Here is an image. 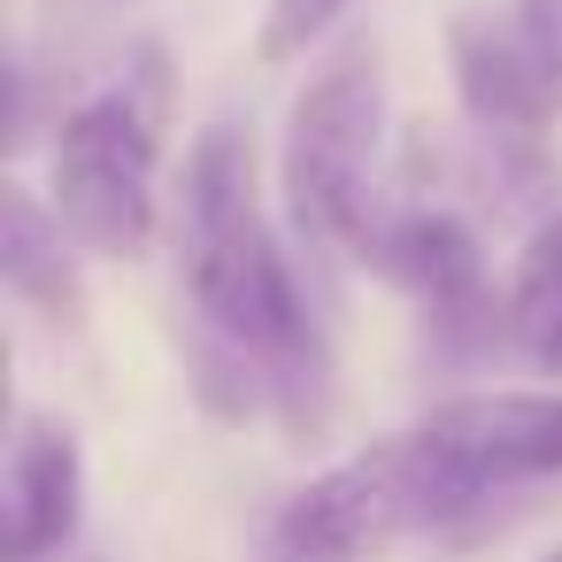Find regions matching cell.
Listing matches in <instances>:
<instances>
[{
    "label": "cell",
    "mask_w": 562,
    "mask_h": 562,
    "mask_svg": "<svg viewBox=\"0 0 562 562\" xmlns=\"http://www.w3.org/2000/svg\"><path fill=\"white\" fill-rule=\"evenodd\" d=\"M447 63H454V93L470 124H485L493 139H539L562 116V93L539 78L531 47L508 24V0L501 9H462L447 24Z\"/></svg>",
    "instance_id": "7"
},
{
    "label": "cell",
    "mask_w": 562,
    "mask_h": 562,
    "mask_svg": "<svg viewBox=\"0 0 562 562\" xmlns=\"http://www.w3.org/2000/svg\"><path fill=\"white\" fill-rule=\"evenodd\" d=\"M178 270H186V301L209 324V339L232 347L239 362H255L270 408L293 431H316L324 401H331V355H324L316 316L293 285V262L270 232L255 139L239 124H209L186 155Z\"/></svg>",
    "instance_id": "1"
},
{
    "label": "cell",
    "mask_w": 562,
    "mask_h": 562,
    "mask_svg": "<svg viewBox=\"0 0 562 562\" xmlns=\"http://www.w3.org/2000/svg\"><path fill=\"white\" fill-rule=\"evenodd\" d=\"M385 285H401L431 331L454 339H485V324H508V308H493L485 293V247L439 216V209H408V216H370L362 247H355Z\"/></svg>",
    "instance_id": "5"
},
{
    "label": "cell",
    "mask_w": 562,
    "mask_h": 562,
    "mask_svg": "<svg viewBox=\"0 0 562 562\" xmlns=\"http://www.w3.org/2000/svg\"><path fill=\"white\" fill-rule=\"evenodd\" d=\"M155 170H162L155 101H139L132 86H109L55 124V209L93 255L139 262L155 247L162 224Z\"/></svg>",
    "instance_id": "4"
},
{
    "label": "cell",
    "mask_w": 562,
    "mask_h": 562,
    "mask_svg": "<svg viewBox=\"0 0 562 562\" xmlns=\"http://www.w3.org/2000/svg\"><path fill=\"white\" fill-rule=\"evenodd\" d=\"M539 562H562V547H554V554H539Z\"/></svg>",
    "instance_id": "13"
},
{
    "label": "cell",
    "mask_w": 562,
    "mask_h": 562,
    "mask_svg": "<svg viewBox=\"0 0 562 562\" xmlns=\"http://www.w3.org/2000/svg\"><path fill=\"white\" fill-rule=\"evenodd\" d=\"M508 339L547 370L562 378V216L531 232V247L516 255V278H508Z\"/></svg>",
    "instance_id": "10"
},
{
    "label": "cell",
    "mask_w": 562,
    "mask_h": 562,
    "mask_svg": "<svg viewBox=\"0 0 562 562\" xmlns=\"http://www.w3.org/2000/svg\"><path fill=\"white\" fill-rule=\"evenodd\" d=\"M347 9H355V0H270V16H262V55H270V63L308 55Z\"/></svg>",
    "instance_id": "11"
},
{
    "label": "cell",
    "mask_w": 562,
    "mask_h": 562,
    "mask_svg": "<svg viewBox=\"0 0 562 562\" xmlns=\"http://www.w3.org/2000/svg\"><path fill=\"white\" fill-rule=\"evenodd\" d=\"M424 424L454 447V462L485 493L562 477V393H462L439 401Z\"/></svg>",
    "instance_id": "6"
},
{
    "label": "cell",
    "mask_w": 562,
    "mask_h": 562,
    "mask_svg": "<svg viewBox=\"0 0 562 562\" xmlns=\"http://www.w3.org/2000/svg\"><path fill=\"white\" fill-rule=\"evenodd\" d=\"M477 501H485V485L416 416L408 431H393V439L362 447L355 462L308 477L278 516V547L301 554V562H362V554H385L416 531L454 524Z\"/></svg>",
    "instance_id": "2"
},
{
    "label": "cell",
    "mask_w": 562,
    "mask_h": 562,
    "mask_svg": "<svg viewBox=\"0 0 562 562\" xmlns=\"http://www.w3.org/2000/svg\"><path fill=\"white\" fill-rule=\"evenodd\" d=\"M70 239L78 232L63 224V209L32 201L24 186L0 193V270H9V293L32 301L55 331H78L86 324V278L70 262Z\"/></svg>",
    "instance_id": "9"
},
{
    "label": "cell",
    "mask_w": 562,
    "mask_h": 562,
    "mask_svg": "<svg viewBox=\"0 0 562 562\" xmlns=\"http://www.w3.org/2000/svg\"><path fill=\"white\" fill-rule=\"evenodd\" d=\"M385 139V63L378 40H347L285 116V209L316 247H362L370 162Z\"/></svg>",
    "instance_id": "3"
},
{
    "label": "cell",
    "mask_w": 562,
    "mask_h": 562,
    "mask_svg": "<svg viewBox=\"0 0 562 562\" xmlns=\"http://www.w3.org/2000/svg\"><path fill=\"white\" fill-rule=\"evenodd\" d=\"M86 508V454L78 431L55 416H16L9 439V562H47L70 547Z\"/></svg>",
    "instance_id": "8"
},
{
    "label": "cell",
    "mask_w": 562,
    "mask_h": 562,
    "mask_svg": "<svg viewBox=\"0 0 562 562\" xmlns=\"http://www.w3.org/2000/svg\"><path fill=\"white\" fill-rule=\"evenodd\" d=\"M508 24H516V40L531 47L539 78L562 93V0H508Z\"/></svg>",
    "instance_id": "12"
}]
</instances>
